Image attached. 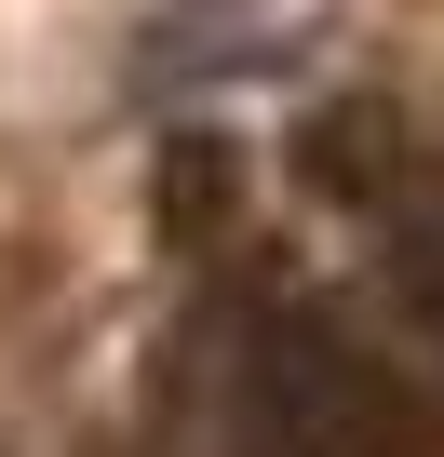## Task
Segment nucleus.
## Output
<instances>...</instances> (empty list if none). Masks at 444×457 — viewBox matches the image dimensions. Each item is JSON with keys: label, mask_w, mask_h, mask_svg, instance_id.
Segmentation results:
<instances>
[{"label": "nucleus", "mask_w": 444, "mask_h": 457, "mask_svg": "<svg viewBox=\"0 0 444 457\" xmlns=\"http://www.w3.org/2000/svg\"><path fill=\"white\" fill-rule=\"evenodd\" d=\"M297 175H310L323 202H350V215H364L390 350H404V377L444 403V162H431L390 108H337V121L297 148Z\"/></svg>", "instance_id": "obj_2"}, {"label": "nucleus", "mask_w": 444, "mask_h": 457, "mask_svg": "<svg viewBox=\"0 0 444 457\" xmlns=\"http://www.w3.org/2000/svg\"><path fill=\"white\" fill-rule=\"evenodd\" d=\"M417 377L377 363L337 310L215 283L175 350V457H404Z\"/></svg>", "instance_id": "obj_1"}]
</instances>
